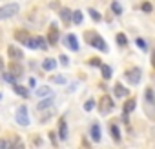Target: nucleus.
Instances as JSON below:
<instances>
[{
    "instance_id": "f257e3e1",
    "label": "nucleus",
    "mask_w": 155,
    "mask_h": 149,
    "mask_svg": "<svg viewBox=\"0 0 155 149\" xmlns=\"http://www.w3.org/2000/svg\"><path fill=\"white\" fill-rule=\"evenodd\" d=\"M18 11H20V6H18L17 2L6 4V6L0 8V20H4V18H11V17H15Z\"/></svg>"
},
{
    "instance_id": "f03ea898",
    "label": "nucleus",
    "mask_w": 155,
    "mask_h": 149,
    "mask_svg": "<svg viewBox=\"0 0 155 149\" xmlns=\"http://www.w3.org/2000/svg\"><path fill=\"white\" fill-rule=\"evenodd\" d=\"M86 38L91 42V46H93V47L101 49L102 53H108V46H106V42H104V38H102V36H99V35H95V33H88V35H86Z\"/></svg>"
},
{
    "instance_id": "7ed1b4c3",
    "label": "nucleus",
    "mask_w": 155,
    "mask_h": 149,
    "mask_svg": "<svg viewBox=\"0 0 155 149\" xmlns=\"http://www.w3.org/2000/svg\"><path fill=\"white\" fill-rule=\"evenodd\" d=\"M17 122H18L20 125H28V124H29L28 107H26V106H18V107H17Z\"/></svg>"
},
{
    "instance_id": "20e7f679",
    "label": "nucleus",
    "mask_w": 155,
    "mask_h": 149,
    "mask_svg": "<svg viewBox=\"0 0 155 149\" xmlns=\"http://www.w3.org/2000/svg\"><path fill=\"white\" fill-rule=\"evenodd\" d=\"M8 55L9 58H13V62H20L24 58V51L18 49L17 46H8Z\"/></svg>"
},
{
    "instance_id": "39448f33",
    "label": "nucleus",
    "mask_w": 155,
    "mask_h": 149,
    "mask_svg": "<svg viewBox=\"0 0 155 149\" xmlns=\"http://www.w3.org/2000/svg\"><path fill=\"white\" fill-rule=\"evenodd\" d=\"M126 78H128L130 84H139V82H140V69H139V67L130 69V71L126 73Z\"/></svg>"
},
{
    "instance_id": "423d86ee",
    "label": "nucleus",
    "mask_w": 155,
    "mask_h": 149,
    "mask_svg": "<svg viewBox=\"0 0 155 149\" xmlns=\"http://www.w3.org/2000/svg\"><path fill=\"white\" fill-rule=\"evenodd\" d=\"M8 73L11 74V77L18 78V77H22V73H24V69H22V65H20L18 62H11V64H9V67H8Z\"/></svg>"
},
{
    "instance_id": "0eeeda50",
    "label": "nucleus",
    "mask_w": 155,
    "mask_h": 149,
    "mask_svg": "<svg viewBox=\"0 0 155 149\" xmlns=\"http://www.w3.org/2000/svg\"><path fill=\"white\" fill-rule=\"evenodd\" d=\"M99 109H101V113H108V111H111V109H113V102H111V98H110V97H102L101 102H99Z\"/></svg>"
},
{
    "instance_id": "6e6552de",
    "label": "nucleus",
    "mask_w": 155,
    "mask_h": 149,
    "mask_svg": "<svg viewBox=\"0 0 155 149\" xmlns=\"http://www.w3.org/2000/svg\"><path fill=\"white\" fill-rule=\"evenodd\" d=\"M64 46H68L71 51H79V42H77V36L75 35H68L64 38Z\"/></svg>"
},
{
    "instance_id": "1a4fd4ad",
    "label": "nucleus",
    "mask_w": 155,
    "mask_h": 149,
    "mask_svg": "<svg viewBox=\"0 0 155 149\" xmlns=\"http://www.w3.org/2000/svg\"><path fill=\"white\" fill-rule=\"evenodd\" d=\"M58 38H60V33H58V29H57V26L53 24V26L49 27V35H48V42H49V44H57V42H58Z\"/></svg>"
},
{
    "instance_id": "9d476101",
    "label": "nucleus",
    "mask_w": 155,
    "mask_h": 149,
    "mask_svg": "<svg viewBox=\"0 0 155 149\" xmlns=\"http://www.w3.org/2000/svg\"><path fill=\"white\" fill-rule=\"evenodd\" d=\"M15 38H17L18 42H22V44H26V46H28V42L31 40L29 33H28V31H24V29H18V31H15Z\"/></svg>"
},
{
    "instance_id": "9b49d317",
    "label": "nucleus",
    "mask_w": 155,
    "mask_h": 149,
    "mask_svg": "<svg viewBox=\"0 0 155 149\" xmlns=\"http://www.w3.org/2000/svg\"><path fill=\"white\" fill-rule=\"evenodd\" d=\"M58 136H60V140L68 138V125H66L64 118H60V122H58Z\"/></svg>"
},
{
    "instance_id": "f8f14e48",
    "label": "nucleus",
    "mask_w": 155,
    "mask_h": 149,
    "mask_svg": "<svg viewBox=\"0 0 155 149\" xmlns=\"http://www.w3.org/2000/svg\"><path fill=\"white\" fill-rule=\"evenodd\" d=\"M51 106H53V98L49 97V98H44L42 102H38V104H37V109H38V111H44V109H48V107H51Z\"/></svg>"
},
{
    "instance_id": "ddd939ff",
    "label": "nucleus",
    "mask_w": 155,
    "mask_h": 149,
    "mask_svg": "<svg viewBox=\"0 0 155 149\" xmlns=\"http://www.w3.org/2000/svg\"><path fill=\"white\" fill-rule=\"evenodd\" d=\"M37 97H51V87H48V86H42V87H37Z\"/></svg>"
},
{
    "instance_id": "4468645a",
    "label": "nucleus",
    "mask_w": 155,
    "mask_h": 149,
    "mask_svg": "<svg viewBox=\"0 0 155 149\" xmlns=\"http://www.w3.org/2000/svg\"><path fill=\"white\" fill-rule=\"evenodd\" d=\"M60 18H62V22L69 24V22H71V18H73V13H71L69 9H60Z\"/></svg>"
},
{
    "instance_id": "2eb2a0df",
    "label": "nucleus",
    "mask_w": 155,
    "mask_h": 149,
    "mask_svg": "<svg viewBox=\"0 0 155 149\" xmlns=\"http://www.w3.org/2000/svg\"><path fill=\"white\" fill-rule=\"evenodd\" d=\"M55 65H57V62H55L53 58H46V60L42 62V67H44L46 71H53V69H55Z\"/></svg>"
},
{
    "instance_id": "dca6fc26",
    "label": "nucleus",
    "mask_w": 155,
    "mask_h": 149,
    "mask_svg": "<svg viewBox=\"0 0 155 149\" xmlns=\"http://www.w3.org/2000/svg\"><path fill=\"white\" fill-rule=\"evenodd\" d=\"M13 91H15L17 95H20V97H24V98L29 95V91H28L24 86H18V84H15V86H13Z\"/></svg>"
},
{
    "instance_id": "f3484780",
    "label": "nucleus",
    "mask_w": 155,
    "mask_h": 149,
    "mask_svg": "<svg viewBox=\"0 0 155 149\" xmlns=\"http://www.w3.org/2000/svg\"><path fill=\"white\" fill-rule=\"evenodd\" d=\"M126 95H128V89H126L124 86L117 84V86H115V97H119V98H124Z\"/></svg>"
},
{
    "instance_id": "a211bd4d",
    "label": "nucleus",
    "mask_w": 155,
    "mask_h": 149,
    "mask_svg": "<svg viewBox=\"0 0 155 149\" xmlns=\"http://www.w3.org/2000/svg\"><path fill=\"white\" fill-rule=\"evenodd\" d=\"M91 138H93L95 142L101 140V127H99V124H93V125H91Z\"/></svg>"
},
{
    "instance_id": "6ab92c4d",
    "label": "nucleus",
    "mask_w": 155,
    "mask_h": 149,
    "mask_svg": "<svg viewBox=\"0 0 155 149\" xmlns=\"http://www.w3.org/2000/svg\"><path fill=\"white\" fill-rule=\"evenodd\" d=\"M144 98H146V104H150V106H155V95H153V91H151V89H146V93H144Z\"/></svg>"
},
{
    "instance_id": "aec40b11",
    "label": "nucleus",
    "mask_w": 155,
    "mask_h": 149,
    "mask_svg": "<svg viewBox=\"0 0 155 149\" xmlns=\"http://www.w3.org/2000/svg\"><path fill=\"white\" fill-rule=\"evenodd\" d=\"M135 107H137V102H135V100H128V102L124 104V115H130Z\"/></svg>"
},
{
    "instance_id": "412c9836",
    "label": "nucleus",
    "mask_w": 155,
    "mask_h": 149,
    "mask_svg": "<svg viewBox=\"0 0 155 149\" xmlns=\"http://www.w3.org/2000/svg\"><path fill=\"white\" fill-rule=\"evenodd\" d=\"M101 71H102V78L104 80H108V78H111V67L110 65H106V64H102V67H101Z\"/></svg>"
},
{
    "instance_id": "4be33fe9",
    "label": "nucleus",
    "mask_w": 155,
    "mask_h": 149,
    "mask_svg": "<svg viewBox=\"0 0 155 149\" xmlns=\"http://www.w3.org/2000/svg\"><path fill=\"white\" fill-rule=\"evenodd\" d=\"M35 44H37V47H40V49H48V40L44 38V36H37L35 38Z\"/></svg>"
},
{
    "instance_id": "5701e85b",
    "label": "nucleus",
    "mask_w": 155,
    "mask_h": 149,
    "mask_svg": "<svg viewBox=\"0 0 155 149\" xmlns=\"http://www.w3.org/2000/svg\"><path fill=\"white\" fill-rule=\"evenodd\" d=\"M110 133L113 135V138H115L117 142L120 140V133H119V127H117L115 124H110Z\"/></svg>"
},
{
    "instance_id": "b1692460",
    "label": "nucleus",
    "mask_w": 155,
    "mask_h": 149,
    "mask_svg": "<svg viewBox=\"0 0 155 149\" xmlns=\"http://www.w3.org/2000/svg\"><path fill=\"white\" fill-rule=\"evenodd\" d=\"M82 18H84L82 11H75V13H73V18H71V20H73L75 24H82Z\"/></svg>"
},
{
    "instance_id": "393cba45",
    "label": "nucleus",
    "mask_w": 155,
    "mask_h": 149,
    "mask_svg": "<svg viewBox=\"0 0 155 149\" xmlns=\"http://www.w3.org/2000/svg\"><path fill=\"white\" fill-rule=\"evenodd\" d=\"M88 13L91 15V18H93L95 22H99V20H102V17H101V13H99V11H95L93 8H90V9H88Z\"/></svg>"
},
{
    "instance_id": "a878e982",
    "label": "nucleus",
    "mask_w": 155,
    "mask_h": 149,
    "mask_svg": "<svg viewBox=\"0 0 155 149\" xmlns=\"http://www.w3.org/2000/svg\"><path fill=\"white\" fill-rule=\"evenodd\" d=\"M117 42H119V46H126V44H128L126 35H124V33H119V35H117Z\"/></svg>"
},
{
    "instance_id": "bb28decb",
    "label": "nucleus",
    "mask_w": 155,
    "mask_h": 149,
    "mask_svg": "<svg viewBox=\"0 0 155 149\" xmlns=\"http://www.w3.org/2000/svg\"><path fill=\"white\" fill-rule=\"evenodd\" d=\"M111 9H113L115 15H122V8H120L119 2H113V4H111Z\"/></svg>"
},
{
    "instance_id": "cd10ccee",
    "label": "nucleus",
    "mask_w": 155,
    "mask_h": 149,
    "mask_svg": "<svg viewBox=\"0 0 155 149\" xmlns=\"http://www.w3.org/2000/svg\"><path fill=\"white\" fill-rule=\"evenodd\" d=\"M135 44H137V47H139V49H142V51H146V49H148L146 40H142V38H137V42H135Z\"/></svg>"
},
{
    "instance_id": "c85d7f7f",
    "label": "nucleus",
    "mask_w": 155,
    "mask_h": 149,
    "mask_svg": "<svg viewBox=\"0 0 155 149\" xmlns=\"http://www.w3.org/2000/svg\"><path fill=\"white\" fill-rule=\"evenodd\" d=\"M0 149H11V142H9V140H4V138H0Z\"/></svg>"
},
{
    "instance_id": "c756f323",
    "label": "nucleus",
    "mask_w": 155,
    "mask_h": 149,
    "mask_svg": "<svg viewBox=\"0 0 155 149\" xmlns=\"http://www.w3.org/2000/svg\"><path fill=\"white\" fill-rule=\"evenodd\" d=\"M93 107H95V102H93V100H88V102L84 104V109H86V111H91Z\"/></svg>"
},
{
    "instance_id": "7c9ffc66",
    "label": "nucleus",
    "mask_w": 155,
    "mask_h": 149,
    "mask_svg": "<svg viewBox=\"0 0 155 149\" xmlns=\"http://www.w3.org/2000/svg\"><path fill=\"white\" fill-rule=\"evenodd\" d=\"M4 69H6V65H4V60H2V56H0V78H2V77H4V73H6Z\"/></svg>"
},
{
    "instance_id": "2f4dec72",
    "label": "nucleus",
    "mask_w": 155,
    "mask_h": 149,
    "mask_svg": "<svg viewBox=\"0 0 155 149\" xmlns=\"http://www.w3.org/2000/svg\"><path fill=\"white\" fill-rule=\"evenodd\" d=\"M58 58H60V64H62V65H68V64H69V58H68L66 55H60Z\"/></svg>"
},
{
    "instance_id": "473e14b6",
    "label": "nucleus",
    "mask_w": 155,
    "mask_h": 149,
    "mask_svg": "<svg viewBox=\"0 0 155 149\" xmlns=\"http://www.w3.org/2000/svg\"><path fill=\"white\" fill-rule=\"evenodd\" d=\"M142 11L150 13V11H151V4H150V2H144V4H142Z\"/></svg>"
},
{
    "instance_id": "72a5a7b5",
    "label": "nucleus",
    "mask_w": 155,
    "mask_h": 149,
    "mask_svg": "<svg viewBox=\"0 0 155 149\" xmlns=\"http://www.w3.org/2000/svg\"><path fill=\"white\" fill-rule=\"evenodd\" d=\"M33 142H35V145H37V147H40V145H42V138H40V136H38V138H37V136H33Z\"/></svg>"
},
{
    "instance_id": "f704fd0d",
    "label": "nucleus",
    "mask_w": 155,
    "mask_h": 149,
    "mask_svg": "<svg viewBox=\"0 0 155 149\" xmlns=\"http://www.w3.org/2000/svg\"><path fill=\"white\" fill-rule=\"evenodd\" d=\"M53 82H57V84H64V77H53Z\"/></svg>"
},
{
    "instance_id": "c9c22d12",
    "label": "nucleus",
    "mask_w": 155,
    "mask_h": 149,
    "mask_svg": "<svg viewBox=\"0 0 155 149\" xmlns=\"http://www.w3.org/2000/svg\"><path fill=\"white\" fill-rule=\"evenodd\" d=\"M90 64H91V65H101V67H102V62H101L99 58H97V60H91Z\"/></svg>"
},
{
    "instance_id": "e433bc0d",
    "label": "nucleus",
    "mask_w": 155,
    "mask_h": 149,
    "mask_svg": "<svg viewBox=\"0 0 155 149\" xmlns=\"http://www.w3.org/2000/svg\"><path fill=\"white\" fill-rule=\"evenodd\" d=\"M49 140H51V142H53V145H55V142H57V138H55V135H53V133H49Z\"/></svg>"
},
{
    "instance_id": "4c0bfd02",
    "label": "nucleus",
    "mask_w": 155,
    "mask_h": 149,
    "mask_svg": "<svg viewBox=\"0 0 155 149\" xmlns=\"http://www.w3.org/2000/svg\"><path fill=\"white\" fill-rule=\"evenodd\" d=\"M151 64L155 65V53H153V56H151Z\"/></svg>"
},
{
    "instance_id": "58836bf2",
    "label": "nucleus",
    "mask_w": 155,
    "mask_h": 149,
    "mask_svg": "<svg viewBox=\"0 0 155 149\" xmlns=\"http://www.w3.org/2000/svg\"><path fill=\"white\" fill-rule=\"evenodd\" d=\"M0 100H2V95H0Z\"/></svg>"
}]
</instances>
